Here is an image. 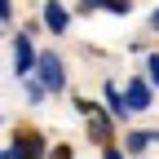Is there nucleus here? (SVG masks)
Masks as SVG:
<instances>
[{"label":"nucleus","mask_w":159,"mask_h":159,"mask_svg":"<svg viewBox=\"0 0 159 159\" xmlns=\"http://www.w3.org/2000/svg\"><path fill=\"white\" fill-rule=\"evenodd\" d=\"M106 102H111V111H115V115H128V102L119 97V89H115V84H106Z\"/></svg>","instance_id":"obj_8"},{"label":"nucleus","mask_w":159,"mask_h":159,"mask_svg":"<svg viewBox=\"0 0 159 159\" xmlns=\"http://www.w3.org/2000/svg\"><path fill=\"white\" fill-rule=\"evenodd\" d=\"M49 159H71V150H66V146H57V150H53Z\"/></svg>","instance_id":"obj_10"},{"label":"nucleus","mask_w":159,"mask_h":159,"mask_svg":"<svg viewBox=\"0 0 159 159\" xmlns=\"http://www.w3.org/2000/svg\"><path fill=\"white\" fill-rule=\"evenodd\" d=\"M124 102H128V111H146V106H150V89H146V80H128Z\"/></svg>","instance_id":"obj_5"},{"label":"nucleus","mask_w":159,"mask_h":159,"mask_svg":"<svg viewBox=\"0 0 159 159\" xmlns=\"http://www.w3.org/2000/svg\"><path fill=\"white\" fill-rule=\"evenodd\" d=\"M35 62H40V53L31 49V40H27V35H18V40H13V71L27 80V75L35 71Z\"/></svg>","instance_id":"obj_2"},{"label":"nucleus","mask_w":159,"mask_h":159,"mask_svg":"<svg viewBox=\"0 0 159 159\" xmlns=\"http://www.w3.org/2000/svg\"><path fill=\"white\" fill-rule=\"evenodd\" d=\"M0 159H18V155H13V146H9V150H0Z\"/></svg>","instance_id":"obj_13"},{"label":"nucleus","mask_w":159,"mask_h":159,"mask_svg":"<svg viewBox=\"0 0 159 159\" xmlns=\"http://www.w3.org/2000/svg\"><path fill=\"white\" fill-rule=\"evenodd\" d=\"M155 142H159V133H155Z\"/></svg>","instance_id":"obj_15"},{"label":"nucleus","mask_w":159,"mask_h":159,"mask_svg":"<svg viewBox=\"0 0 159 159\" xmlns=\"http://www.w3.org/2000/svg\"><path fill=\"white\" fill-rule=\"evenodd\" d=\"M66 22H71V18H66V9L57 5V0H49V5H44V27L57 35V31H66Z\"/></svg>","instance_id":"obj_6"},{"label":"nucleus","mask_w":159,"mask_h":159,"mask_svg":"<svg viewBox=\"0 0 159 159\" xmlns=\"http://www.w3.org/2000/svg\"><path fill=\"white\" fill-rule=\"evenodd\" d=\"M9 13H13V9H9V0H0V22H5Z\"/></svg>","instance_id":"obj_11"},{"label":"nucleus","mask_w":159,"mask_h":159,"mask_svg":"<svg viewBox=\"0 0 159 159\" xmlns=\"http://www.w3.org/2000/svg\"><path fill=\"white\" fill-rule=\"evenodd\" d=\"M146 66H150V80L159 84V53H150V57H146Z\"/></svg>","instance_id":"obj_9"},{"label":"nucleus","mask_w":159,"mask_h":159,"mask_svg":"<svg viewBox=\"0 0 159 159\" xmlns=\"http://www.w3.org/2000/svg\"><path fill=\"white\" fill-rule=\"evenodd\" d=\"M80 115H89V124H93V137H97V142H111V124H106V115L97 111V102H80Z\"/></svg>","instance_id":"obj_4"},{"label":"nucleus","mask_w":159,"mask_h":159,"mask_svg":"<svg viewBox=\"0 0 159 159\" xmlns=\"http://www.w3.org/2000/svg\"><path fill=\"white\" fill-rule=\"evenodd\" d=\"M155 142V133H128V155H137V150H146Z\"/></svg>","instance_id":"obj_7"},{"label":"nucleus","mask_w":159,"mask_h":159,"mask_svg":"<svg viewBox=\"0 0 159 159\" xmlns=\"http://www.w3.org/2000/svg\"><path fill=\"white\" fill-rule=\"evenodd\" d=\"M13 155L18 159H40V155H44V137H40L35 128H22L18 142H13Z\"/></svg>","instance_id":"obj_3"},{"label":"nucleus","mask_w":159,"mask_h":159,"mask_svg":"<svg viewBox=\"0 0 159 159\" xmlns=\"http://www.w3.org/2000/svg\"><path fill=\"white\" fill-rule=\"evenodd\" d=\"M102 159H124V155H119L115 146H106V155H102Z\"/></svg>","instance_id":"obj_12"},{"label":"nucleus","mask_w":159,"mask_h":159,"mask_svg":"<svg viewBox=\"0 0 159 159\" xmlns=\"http://www.w3.org/2000/svg\"><path fill=\"white\" fill-rule=\"evenodd\" d=\"M35 71H40V84H44L49 93H57V89L66 84V71H62V62H57V53H40Z\"/></svg>","instance_id":"obj_1"},{"label":"nucleus","mask_w":159,"mask_h":159,"mask_svg":"<svg viewBox=\"0 0 159 159\" xmlns=\"http://www.w3.org/2000/svg\"><path fill=\"white\" fill-rule=\"evenodd\" d=\"M150 22H155V27H159V9H155V18H150Z\"/></svg>","instance_id":"obj_14"}]
</instances>
